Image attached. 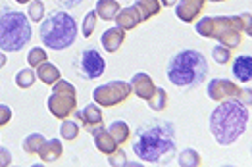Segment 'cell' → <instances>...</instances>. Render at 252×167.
<instances>
[{"label":"cell","mask_w":252,"mask_h":167,"mask_svg":"<svg viewBox=\"0 0 252 167\" xmlns=\"http://www.w3.org/2000/svg\"><path fill=\"white\" fill-rule=\"evenodd\" d=\"M251 119L249 108L239 98H229L220 102L210 113V133L220 146H231L247 131Z\"/></svg>","instance_id":"1"},{"label":"cell","mask_w":252,"mask_h":167,"mask_svg":"<svg viewBox=\"0 0 252 167\" xmlns=\"http://www.w3.org/2000/svg\"><path fill=\"white\" fill-rule=\"evenodd\" d=\"M133 152L147 164H160L164 158L175 154V127L169 121L147 123L137 133Z\"/></svg>","instance_id":"2"},{"label":"cell","mask_w":252,"mask_h":167,"mask_svg":"<svg viewBox=\"0 0 252 167\" xmlns=\"http://www.w3.org/2000/svg\"><path fill=\"white\" fill-rule=\"evenodd\" d=\"M208 75V63L198 50H181L168 63V79L175 86L192 88L198 86Z\"/></svg>","instance_id":"3"},{"label":"cell","mask_w":252,"mask_h":167,"mask_svg":"<svg viewBox=\"0 0 252 167\" xmlns=\"http://www.w3.org/2000/svg\"><path fill=\"white\" fill-rule=\"evenodd\" d=\"M41 41L50 50H63L69 48L77 39V23L65 12L54 10L44 18L41 23Z\"/></svg>","instance_id":"4"},{"label":"cell","mask_w":252,"mask_h":167,"mask_svg":"<svg viewBox=\"0 0 252 167\" xmlns=\"http://www.w3.org/2000/svg\"><path fill=\"white\" fill-rule=\"evenodd\" d=\"M33 29L27 14L6 8L0 14V48L4 52H20L31 41Z\"/></svg>","instance_id":"5"},{"label":"cell","mask_w":252,"mask_h":167,"mask_svg":"<svg viewBox=\"0 0 252 167\" xmlns=\"http://www.w3.org/2000/svg\"><path fill=\"white\" fill-rule=\"evenodd\" d=\"M196 33L206 39H216L227 48H235L241 44L243 29L239 16H208L196 21Z\"/></svg>","instance_id":"6"},{"label":"cell","mask_w":252,"mask_h":167,"mask_svg":"<svg viewBox=\"0 0 252 167\" xmlns=\"http://www.w3.org/2000/svg\"><path fill=\"white\" fill-rule=\"evenodd\" d=\"M48 111L56 119H67L77 110V90L69 81L58 79L52 84V94L48 96Z\"/></svg>","instance_id":"7"},{"label":"cell","mask_w":252,"mask_h":167,"mask_svg":"<svg viewBox=\"0 0 252 167\" xmlns=\"http://www.w3.org/2000/svg\"><path fill=\"white\" fill-rule=\"evenodd\" d=\"M131 94H133V90L127 81H110V83L100 84L93 90V100L100 108H112V106L126 102Z\"/></svg>","instance_id":"8"},{"label":"cell","mask_w":252,"mask_h":167,"mask_svg":"<svg viewBox=\"0 0 252 167\" xmlns=\"http://www.w3.org/2000/svg\"><path fill=\"white\" fill-rule=\"evenodd\" d=\"M104 69H106L104 58H102L100 52L94 50V48H85L83 52L79 54L77 62H75V71H77L83 79H87V81L98 79V77L104 73Z\"/></svg>","instance_id":"9"},{"label":"cell","mask_w":252,"mask_h":167,"mask_svg":"<svg viewBox=\"0 0 252 167\" xmlns=\"http://www.w3.org/2000/svg\"><path fill=\"white\" fill-rule=\"evenodd\" d=\"M208 98L214 102H223V100H229V98H239V92L241 88L237 84L229 81V79H223V77H216L208 83Z\"/></svg>","instance_id":"10"},{"label":"cell","mask_w":252,"mask_h":167,"mask_svg":"<svg viewBox=\"0 0 252 167\" xmlns=\"http://www.w3.org/2000/svg\"><path fill=\"white\" fill-rule=\"evenodd\" d=\"M73 113H75L77 121H79L91 135H93L96 129L104 127L102 125V110H100V106L96 104V102L87 104L83 110H75Z\"/></svg>","instance_id":"11"},{"label":"cell","mask_w":252,"mask_h":167,"mask_svg":"<svg viewBox=\"0 0 252 167\" xmlns=\"http://www.w3.org/2000/svg\"><path fill=\"white\" fill-rule=\"evenodd\" d=\"M204 4H206V0H177L175 14L181 21L190 23V21H194L202 14Z\"/></svg>","instance_id":"12"},{"label":"cell","mask_w":252,"mask_h":167,"mask_svg":"<svg viewBox=\"0 0 252 167\" xmlns=\"http://www.w3.org/2000/svg\"><path fill=\"white\" fill-rule=\"evenodd\" d=\"M129 84H131V90H133L141 100H148V98L154 94V90H156V84L150 79L148 73H135V75L131 77Z\"/></svg>","instance_id":"13"},{"label":"cell","mask_w":252,"mask_h":167,"mask_svg":"<svg viewBox=\"0 0 252 167\" xmlns=\"http://www.w3.org/2000/svg\"><path fill=\"white\" fill-rule=\"evenodd\" d=\"M114 21H116V27L124 29V31L127 33V31L135 29V27L141 23V14H139V10H137L135 6H129V8L120 10L118 16L114 18Z\"/></svg>","instance_id":"14"},{"label":"cell","mask_w":252,"mask_h":167,"mask_svg":"<svg viewBox=\"0 0 252 167\" xmlns=\"http://www.w3.org/2000/svg\"><path fill=\"white\" fill-rule=\"evenodd\" d=\"M233 75L235 79H239L241 83H251L252 79V58L251 54H243L237 56L233 62Z\"/></svg>","instance_id":"15"},{"label":"cell","mask_w":252,"mask_h":167,"mask_svg":"<svg viewBox=\"0 0 252 167\" xmlns=\"http://www.w3.org/2000/svg\"><path fill=\"white\" fill-rule=\"evenodd\" d=\"M126 41V31L124 29H120V27H110V29H106L104 33H102V46H104L108 52H118L120 50V46L124 44Z\"/></svg>","instance_id":"16"},{"label":"cell","mask_w":252,"mask_h":167,"mask_svg":"<svg viewBox=\"0 0 252 167\" xmlns=\"http://www.w3.org/2000/svg\"><path fill=\"white\" fill-rule=\"evenodd\" d=\"M62 152L63 146L60 139H48V140L42 142L41 150H39V156H41V160L44 164H52V162H56L62 156Z\"/></svg>","instance_id":"17"},{"label":"cell","mask_w":252,"mask_h":167,"mask_svg":"<svg viewBox=\"0 0 252 167\" xmlns=\"http://www.w3.org/2000/svg\"><path fill=\"white\" fill-rule=\"evenodd\" d=\"M93 139H94V146H96V150L98 152H102V154H112L116 148L120 146L114 139H112V135L108 133V129H104V127H100V129H96L94 133H93Z\"/></svg>","instance_id":"18"},{"label":"cell","mask_w":252,"mask_h":167,"mask_svg":"<svg viewBox=\"0 0 252 167\" xmlns=\"http://www.w3.org/2000/svg\"><path fill=\"white\" fill-rule=\"evenodd\" d=\"M120 10L122 8H120V2L118 0H98L96 2V8H94L98 20H104V21H112L118 16Z\"/></svg>","instance_id":"19"},{"label":"cell","mask_w":252,"mask_h":167,"mask_svg":"<svg viewBox=\"0 0 252 167\" xmlns=\"http://www.w3.org/2000/svg\"><path fill=\"white\" fill-rule=\"evenodd\" d=\"M133 6L139 10L141 21H147V20H150V18H154V16H158L160 10H162L160 0H135Z\"/></svg>","instance_id":"20"},{"label":"cell","mask_w":252,"mask_h":167,"mask_svg":"<svg viewBox=\"0 0 252 167\" xmlns=\"http://www.w3.org/2000/svg\"><path fill=\"white\" fill-rule=\"evenodd\" d=\"M37 79L42 81L44 84H54L60 79V71H58V67L54 63H50L46 60V62L37 67Z\"/></svg>","instance_id":"21"},{"label":"cell","mask_w":252,"mask_h":167,"mask_svg":"<svg viewBox=\"0 0 252 167\" xmlns=\"http://www.w3.org/2000/svg\"><path fill=\"white\" fill-rule=\"evenodd\" d=\"M108 133L112 135V139H114L118 144H124L126 140H129V137H131V129H129V125H127L126 121H122V119L110 123Z\"/></svg>","instance_id":"22"},{"label":"cell","mask_w":252,"mask_h":167,"mask_svg":"<svg viewBox=\"0 0 252 167\" xmlns=\"http://www.w3.org/2000/svg\"><path fill=\"white\" fill-rule=\"evenodd\" d=\"M177 164L181 167H198L202 164V158H200V154L194 148H185L177 156Z\"/></svg>","instance_id":"23"},{"label":"cell","mask_w":252,"mask_h":167,"mask_svg":"<svg viewBox=\"0 0 252 167\" xmlns=\"http://www.w3.org/2000/svg\"><path fill=\"white\" fill-rule=\"evenodd\" d=\"M44 140H46V139L42 137L41 133H31V135H27V137L23 139L21 146H23V150H25L29 156H35V154H39V150H41Z\"/></svg>","instance_id":"24"},{"label":"cell","mask_w":252,"mask_h":167,"mask_svg":"<svg viewBox=\"0 0 252 167\" xmlns=\"http://www.w3.org/2000/svg\"><path fill=\"white\" fill-rule=\"evenodd\" d=\"M147 102H148V106H150V110H154V111H162V110L168 108V92H166L162 86H156L154 94L148 98Z\"/></svg>","instance_id":"25"},{"label":"cell","mask_w":252,"mask_h":167,"mask_svg":"<svg viewBox=\"0 0 252 167\" xmlns=\"http://www.w3.org/2000/svg\"><path fill=\"white\" fill-rule=\"evenodd\" d=\"M35 81H39L37 79V71L33 69V67H27V69H21L16 73V84L20 86V88H29V86H33Z\"/></svg>","instance_id":"26"},{"label":"cell","mask_w":252,"mask_h":167,"mask_svg":"<svg viewBox=\"0 0 252 167\" xmlns=\"http://www.w3.org/2000/svg\"><path fill=\"white\" fill-rule=\"evenodd\" d=\"M48 60V54H46V50L41 48V46H33L31 50H29V54H27V63H29V67H33V69H37L41 63H44Z\"/></svg>","instance_id":"27"},{"label":"cell","mask_w":252,"mask_h":167,"mask_svg":"<svg viewBox=\"0 0 252 167\" xmlns=\"http://www.w3.org/2000/svg\"><path fill=\"white\" fill-rule=\"evenodd\" d=\"M60 135H62L63 140H75L79 137V125L75 121H69V119H62V125H60Z\"/></svg>","instance_id":"28"},{"label":"cell","mask_w":252,"mask_h":167,"mask_svg":"<svg viewBox=\"0 0 252 167\" xmlns=\"http://www.w3.org/2000/svg\"><path fill=\"white\" fill-rule=\"evenodd\" d=\"M96 23H98V16H96V12H94V10L87 12V16H85L83 23H81V33H83L85 39H89V37L94 33V29H96Z\"/></svg>","instance_id":"29"},{"label":"cell","mask_w":252,"mask_h":167,"mask_svg":"<svg viewBox=\"0 0 252 167\" xmlns=\"http://www.w3.org/2000/svg\"><path fill=\"white\" fill-rule=\"evenodd\" d=\"M212 58L220 63V65H225V63L231 62V48H227V46H223V44L218 42L212 48Z\"/></svg>","instance_id":"30"},{"label":"cell","mask_w":252,"mask_h":167,"mask_svg":"<svg viewBox=\"0 0 252 167\" xmlns=\"http://www.w3.org/2000/svg\"><path fill=\"white\" fill-rule=\"evenodd\" d=\"M27 18L33 21V23L42 21V18H44V2H41V0L29 2V6H27Z\"/></svg>","instance_id":"31"},{"label":"cell","mask_w":252,"mask_h":167,"mask_svg":"<svg viewBox=\"0 0 252 167\" xmlns=\"http://www.w3.org/2000/svg\"><path fill=\"white\" fill-rule=\"evenodd\" d=\"M108 164L114 167H122V166H127V154L124 150H120V148H116L112 154H108Z\"/></svg>","instance_id":"32"},{"label":"cell","mask_w":252,"mask_h":167,"mask_svg":"<svg viewBox=\"0 0 252 167\" xmlns=\"http://www.w3.org/2000/svg\"><path fill=\"white\" fill-rule=\"evenodd\" d=\"M10 121H12V108L0 104V127H6Z\"/></svg>","instance_id":"33"},{"label":"cell","mask_w":252,"mask_h":167,"mask_svg":"<svg viewBox=\"0 0 252 167\" xmlns=\"http://www.w3.org/2000/svg\"><path fill=\"white\" fill-rule=\"evenodd\" d=\"M239 21H241V29H243V33H247V35L251 37L252 35L251 14H241V16H239Z\"/></svg>","instance_id":"34"},{"label":"cell","mask_w":252,"mask_h":167,"mask_svg":"<svg viewBox=\"0 0 252 167\" xmlns=\"http://www.w3.org/2000/svg\"><path fill=\"white\" fill-rule=\"evenodd\" d=\"M54 4H58L60 8H63V10H71V8H77L83 0H52Z\"/></svg>","instance_id":"35"},{"label":"cell","mask_w":252,"mask_h":167,"mask_svg":"<svg viewBox=\"0 0 252 167\" xmlns=\"http://www.w3.org/2000/svg\"><path fill=\"white\" fill-rule=\"evenodd\" d=\"M12 164V154L8 148H0V167H8Z\"/></svg>","instance_id":"36"},{"label":"cell","mask_w":252,"mask_h":167,"mask_svg":"<svg viewBox=\"0 0 252 167\" xmlns=\"http://www.w3.org/2000/svg\"><path fill=\"white\" fill-rule=\"evenodd\" d=\"M239 100L245 106H251V88H241L239 92Z\"/></svg>","instance_id":"37"},{"label":"cell","mask_w":252,"mask_h":167,"mask_svg":"<svg viewBox=\"0 0 252 167\" xmlns=\"http://www.w3.org/2000/svg\"><path fill=\"white\" fill-rule=\"evenodd\" d=\"M6 63H8V58H6V52H4V50H0V69H2V67H4Z\"/></svg>","instance_id":"38"},{"label":"cell","mask_w":252,"mask_h":167,"mask_svg":"<svg viewBox=\"0 0 252 167\" xmlns=\"http://www.w3.org/2000/svg\"><path fill=\"white\" fill-rule=\"evenodd\" d=\"M160 4H162V6H169V8H171V6H175V4H177V0H160Z\"/></svg>","instance_id":"39"},{"label":"cell","mask_w":252,"mask_h":167,"mask_svg":"<svg viewBox=\"0 0 252 167\" xmlns=\"http://www.w3.org/2000/svg\"><path fill=\"white\" fill-rule=\"evenodd\" d=\"M16 2H18V4H29L31 0H16Z\"/></svg>","instance_id":"40"},{"label":"cell","mask_w":252,"mask_h":167,"mask_svg":"<svg viewBox=\"0 0 252 167\" xmlns=\"http://www.w3.org/2000/svg\"><path fill=\"white\" fill-rule=\"evenodd\" d=\"M210 2H225V0H210Z\"/></svg>","instance_id":"41"}]
</instances>
